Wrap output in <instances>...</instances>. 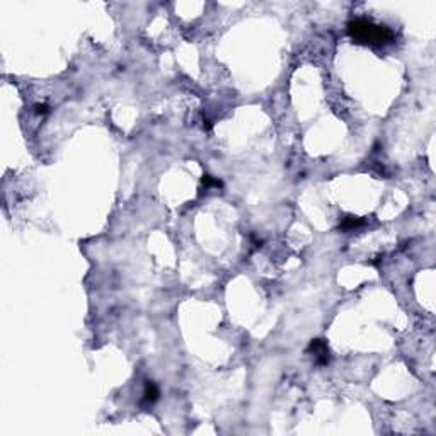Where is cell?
I'll return each mask as SVG.
<instances>
[{"instance_id": "8992f818", "label": "cell", "mask_w": 436, "mask_h": 436, "mask_svg": "<svg viewBox=\"0 0 436 436\" xmlns=\"http://www.w3.org/2000/svg\"><path fill=\"white\" fill-rule=\"evenodd\" d=\"M34 111L38 112V114H46V112H50V108H48V104H36Z\"/></svg>"}, {"instance_id": "7a4b0ae2", "label": "cell", "mask_w": 436, "mask_h": 436, "mask_svg": "<svg viewBox=\"0 0 436 436\" xmlns=\"http://www.w3.org/2000/svg\"><path fill=\"white\" fill-rule=\"evenodd\" d=\"M309 353L314 354V360L319 366H324L329 363V346L324 339H312L309 344Z\"/></svg>"}, {"instance_id": "277c9868", "label": "cell", "mask_w": 436, "mask_h": 436, "mask_svg": "<svg viewBox=\"0 0 436 436\" xmlns=\"http://www.w3.org/2000/svg\"><path fill=\"white\" fill-rule=\"evenodd\" d=\"M363 223H365L363 218L346 217V218H342V221L339 223V230H341V232H351V230H354V228H360Z\"/></svg>"}, {"instance_id": "5b68a950", "label": "cell", "mask_w": 436, "mask_h": 436, "mask_svg": "<svg viewBox=\"0 0 436 436\" xmlns=\"http://www.w3.org/2000/svg\"><path fill=\"white\" fill-rule=\"evenodd\" d=\"M201 183H203L205 188H221V181L213 179V177H212V176H208V174H205V176H203Z\"/></svg>"}, {"instance_id": "6da1fadb", "label": "cell", "mask_w": 436, "mask_h": 436, "mask_svg": "<svg viewBox=\"0 0 436 436\" xmlns=\"http://www.w3.org/2000/svg\"><path fill=\"white\" fill-rule=\"evenodd\" d=\"M348 34L356 43L373 44V46H383L394 41V33L387 26L375 24L366 19H353L348 22Z\"/></svg>"}, {"instance_id": "3957f363", "label": "cell", "mask_w": 436, "mask_h": 436, "mask_svg": "<svg viewBox=\"0 0 436 436\" xmlns=\"http://www.w3.org/2000/svg\"><path fill=\"white\" fill-rule=\"evenodd\" d=\"M159 397H160V390H159V387H157L153 382L148 380L147 383H145L142 404H143V406H152L153 402L159 401Z\"/></svg>"}]
</instances>
